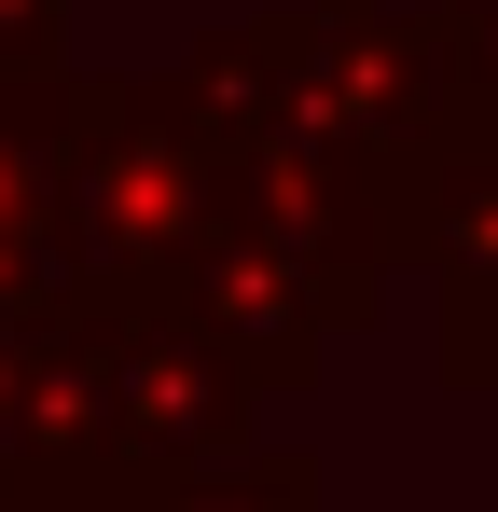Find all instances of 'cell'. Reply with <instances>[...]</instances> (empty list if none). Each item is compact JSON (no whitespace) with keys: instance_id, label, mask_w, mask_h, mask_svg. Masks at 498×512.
Wrapping results in <instances>:
<instances>
[{"instance_id":"obj_10","label":"cell","mask_w":498,"mask_h":512,"mask_svg":"<svg viewBox=\"0 0 498 512\" xmlns=\"http://www.w3.org/2000/svg\"><path fill=\"white\" fill-rule=\"evenodd\" d=\"M429 14H443V42H457V70H471V84L498 97V0H429Z\"/></svg>"},{"instance_id":"obj_1","label":"cell","mask_w":498,"mask_h":512,"mask_svg":"<svg viewBox=\"0 0 498 512\" xmlns=\"http://www.w3.org/2000/svg\"><path fill=\"white\" fill-rule=\"evenodd\" d=\"M208 333L236 346V374L263 402L319 388V360L374 305H388V222H374V167H332V153H263L236 139V180L208 208L194 263L166 277Z\"/></svg>"},{"instance_id":"obj_3","label":"cell","mask_w":498,"mask_h":512,"mask_svg":"<svg viewBox=\"0 0 498 512\" xmlns=\"http://www.w3.org/2000/svg\"><path fill=\"white\" fill-rule=\"evenodd\" d=\"M236 180V125L208 97L153 70V84H83L56 70V222H70V291H166L208 208Z\"/></svg>"},{"instance_id":"obj_9","label":"cell","mask_w":498,"mask_h":512,"mask_svg":"<svg viewBox=\"0 0 498 512\" xmlns=\"http://www.w3.org/2000/svg\"><path fill=\"white\" fill-rule=\"evenodd\" d=\"M429 374H443L457 402H485V429H498V319H471L457 346H429Z\"/></svg>"},{"instance_id":"obj_4","label":"cell","mask_w":498,"mask_h":512,"mask_svg":"<svg viewBox=\"0 0 498 512\" xmlns=\"http://www.w3.org/2000/svg\"><path fill=\"white\" fill-rule=\"evenodd\" d=\"M83 346H97V457L139 471V485H180V471H222L263 443V388L236 374V346L208 333L180 291H70Z\"/></svg>"},{"instance_id":"obj_6","label":"cell","mask_w":498,"mask_h":512,"mask_svg":"<svg viewBox=\"0 0 498 512\" xmlns=\"http://www.w3.org/2000/svg\"><path fill=\"white\" fill-rule=\"evenodd\" d=\"M70 291V222H56V70H0V305Z\"/></svg>"},{"instance_id":"obj_8","label":"cell","mask_w":498,"mask_h":512,"mask_svg":"<svg viewBox=\"0 0 498 512\" xmlns=\"http://www.w3.org/2000/svg\"><path fill=\"white\" fill-rule=\"evenodd\" d=\"M0 70H70V0H0Z\"/></svg>"},{"instance_id":"obj_2","label":"cell","mask_w":498,"mask_h":512,"mask_svg":"<svg viewBox=\"0 0 498 512\" xmlns=\"http://www.w3.org/2000/svg\"><path fill=\"white\" fill-rule=\"evenodd\" d=\"M180 84L208 97L236 139L263 153H332V167H388L415 153L471 70L443 42V14H402V0H277V14H236L180 56Z\"/></svg>"},{"instance_id":"obj_5","label":"cell","mask_w":498,"mask_h":512,"mask_svg":"<svg viewBox=\"0 0 498 512\" xmlns=\"http://www.w3.org/2000/svg\"><path fill=\"white\" fill-rule=\"evenodd\" d=\"M374 222H388V277L429 291V346L498 319V97L471 84L415 153L374 167Z\"/></svg>"},{"instance_id":"obj_7","label":"cell","mask_w":498,"mask_h":512,"mask_svg":"<svg viewBox=\"0 0 498 512\" xmlns=\"http://www.w3.org/2000/svg\"><path fill=\"white\" fill-rule=\"evenodd\" d=\"M139 512H346V499L319 485V457H305V443H249V457H222V471L153 485Z\"/></svg>"}]
</instances>
